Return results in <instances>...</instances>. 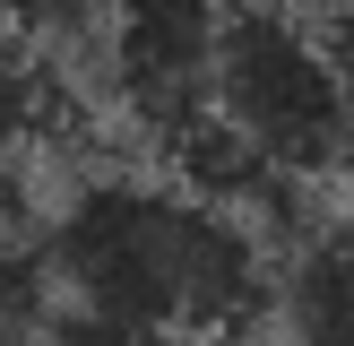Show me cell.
<instances>
[{
    "label": "cell",
    "instance_id": "cell-2",
    "mask_svg": "<svg viewBox=\"0 0 354 346\" xmlns=\"http://www.w3.org/2000/svg\"><path fill=\"white\" fill-rule=\"evenodd\" d=\"M216 121L294 190L354 173V95L328 61L320 17H303L294 0H225Z\"/></svg>",
    "mask_w": 354,
    "mask_h": 346
},
{
    "label": "cell",
    "instance_id": "cell-5",
    "mask_svg": "<svg viewBox=\"0 0 354 346\" xmlns=\"http://www.w3.org/2000/svg\"><path fill=\"white\" fill-rule=\"evenodd\" d=\"M9 242H26V208H17V173L0 165V251Z\"/></svg>",
    "mask_w": 354,
    "mask_h": 346
},
{
    "label": "cell",
    "instance_id": "cell-6",
    "mask_svg": "<svg viewBox=\"0 0 354 346\" xmlns=\"http://www.w3.org/2000/svg\"><path fill=\"white\" fill-rule=\"evenodd\" d=\"M303 17H354V0H294Z\"/></svg>",
    "mask_w": 354,
    "mask_h": 346
},
{
    "label": "cell",
    "instance_id": "cell-3",
    "mask_svg": "<svg viewBox=\"0 0 354 346\" xmlns=\"http://www.w3.org/2000/svg\"><path fill=\"white\" fill-rule=\"evenodd\" d=\"M216 35H225V0H104L95 26L104 104L147 147L173 156L216 113Z\"/></svg>",
    "mask_w": 354,
    "mask_h": 346
},
{
    "label": "cell",
    "instance_id": "cell-4",
    "mask_svg": "<svg viewBox=\"0 0 354 346\" xmlns=\"http://www.w3.org/2000/svg\"><path fill=\"white\" fill-rule=\"evenodd\" d=\"M277 329L286 346H354V208L311 217L277 268Z\"/></svg>",
    "mask_w": 354,
    "mask_h": 346
},
{
    "label": "cell",
    "instance_id": "cell-1",
    "mask_svg": "<svg viewBox=\"0 0 354 346\" xmlns=\"http://www.w3.org/2000/svg\"><path fill=\"white\" fill-rule=\"evenodd\" d=\"M35 251L52 303L173 346H234L277 320L286 251L173 173H78L35 217Z\"/></svg>",
    "mask_w": 354,
    "mask_h": 346
}]
</instances>
